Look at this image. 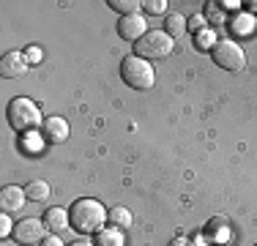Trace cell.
<instances>
[{"label": "cell", "instance_id": "obj_15", "mask_svg": "<svg viewBox=\"0 0 257 246\" xmlns=\"http://www.w3.org/2000/svg\"><path fill=\"white\" fill-rule=\"evenodd\" d=\"M107 219H109V224H115L118 230H123V227H128L132 224V213L126 211V208H109L107 211Z\"/></svg>", "mask_w": 257, "mask_h": 246}, {"label": "cell", "instance_id": "obj_23", "mask_svg": "<svg viewBox=\"0 0 257 246\" xmlns=\"http://www.w3.org/2000/svg\"><path fill=\"white\" fill-rule=\"evenodd\" d=\"M41 246H66V243L60 241V235H47L44 241H41Z\"/></svg>", "mask_w": 257, "mask_h": 246}, {"label": "cell", "instance_id": "obj_5", "mask_svg": "<svg viewBox=\"0 0 257 246\" xmlns=\"http://www.w3.org/2000/svg\"><path fill=\"white\" fill-rule=\"evenodd\" d=\"M211 52H213V63L222 66L224 71H243V66H246V52L235 39H219Z\"/></svg>", "mask_w": 257, "mask_h": 246}, {"label": "cell", "instance_id": "obj_22", "mask_svg": "<svg viewBox=\"0 0 257 246\" xmlns=\"http://www.w3.org/2000/svg\"><path fill=\"white\" fill-rule=\"evenodd\" d=\"M189 28H192V30H200V33H203V30H205V17H203V14L192 17V20H189Z\"/></svg>", "mask_w": 257, "mask_h": 246}, {"label": "cell", "instance_id": "obj_26", "mask_svg": "<svg viewBox=\"0 0 257 246\" xmlns=\"http://www.w3.org/2000/svg\"><path fill=\"white\" fill-rule=\"evenodd\" d=\"M219 6H224V9H238L241 3H238V0H235V3H232V0H224V3H219Z\"/></svg>", "mask_w": 257, "mask_h": 246}, {"label": "cell", "instance_id": "obj_2", "mask_svg": "<svg viewBox=\"0 0 257 246\" xmlns=\"http://www.w3.org/2000/svg\"><path fill=\"white\" fill-rule=\"evenodd\" d=\"M120 77H123V82L134 90H151L156 82L154 66L145 58H137V55L123 58V63H120Z\"/></svg>", "mask_w": 257, "mask_h": 246}, {"label": "cell", "instance_id": "obj_8", "mask_svg": "<svg viewBox=\"0 0 257 246\" xmlns=\"http://www.w3.org/2000/svg\"><path fill=\"white\" fill-rule=\"evenodd\" d=\"M118 33L123 36V39H128V41H140L145 33H148V22L143 20V14H128V17L120 20Z\"/></svg>", "mask_w": 257, "mask_h": 246}, {"label": "cell", "instance_id": "obj_25", "mask_svg": "<svg viewBox=\"0 0 257 246\" xmlns=\"http://www.w3.org/2000/svg\"><path fill=\"white\" fill-rule=\"evenodd\" d=\"M170 246H192V243H189L186 238H181V235H178V238H173V243H170Z\"/></svg>", "mask_w": 257, "mask_h": 246}, {"label": "cell", "instance_id": "obj_14", "mask_svg": "<svg viewBox=\"0 0 257 246\" xmlns=\"http://www.w3.org/2000/svg\"><path fill=\"white\" fill-rule=\"evenodd\" d=\"M96 246H123V232L115 227V230H99L96 232Z\"/></svg>", "mask_w": 257, "mask_h": 246}, {"label": "cell", "instance_id": "obj_27", "mask_svg": "<svg viewBox=\"0 0 257 246\" xmlns=\"http://www.w3.org/2000/svg\"><path fill=\"white\" fill-rule=\"evenodd\" d=\"M69 246H93V243H88V241H77V243H69Z\"/></svg>", "mask_w": 257, "mask_h": 246}, {"label": "cell", "instance_id": "obj_16", "mask_svg": "<svg viewBox=\"0 0 257 246\" xmlns=\"http://www.w3.org/2000/svg\"><path fill=\"white\" fill-rule=\"evenodd\" d=\"M140 0H109V9H115V11H120L123 17H128V14H137L140 11Z\"/></svg>", "mask_w": 257, "mask_h": 246}, {"label": "cell", "instance_id": "obj_12", "mask_svg": "<svg viewBox=\"0 0 257 246\" xmlns=\"http://www.w3.org/2000/svg\"><path fill=\"white\" fill-rule=\"evenodd\" d=\"M164 28H167V36H173V39H178L189 30V20L178 11H173V14H167V20H164Z\"/></svg>", "mask_w": 257, "mask_h": 246}, {"label": "cell", "instance_id": "obj_19", "mask_svg": "<svg viewBox=\"0 0 257 246\" xmlns=\"http://www.w3.org/2000/svg\"><path fill=\"white\" fill-rule=\"evenodd\" d=\"M41 58H44V49H41V47H28L25 49V60H28V63H39V60Z\"/></svg>", "mask_w": 257, "mask_h": 246}, {"label": "cell", "instance_id": "obj_11", "mask_svg": "<svg viewBox=\"0 0 257 246\" xmlns=\"http://www.w3.org/2000/svg\"><path fill=\"white\" fill-rule=\"evenodd\" d=\"M44 137L50 140V143H63V140H69V123L63 118H47L44 120Z\"/></svg>", "mask_w": 257, "mask_h": 246}, {"label": "cell", "instance_id": "obj_18", "mask_svg": "<svg viewBox=\"0 0 257 246\" xmlns=\"http://www.w3.org/2000/svg\"><path fill=\"white\" fill-rule=\"evenodd\" d=\"M143 9L148 11V14H164L167 3H164V0H148V3H143Z\"/></svg>", "mask_w": 257, "mask_h": 246}, {"label": "cell", "instance_id": "obj_20", "mask_svg": "<svg viewBox=\"0 0 257 246\" xmlns=\"http://www.w3.org/2000/svg\"><path fill=\"white\" fill-rule=\"evenodd\" d=\"M197 41H200V47H211V49H213V44H216V36H213L211 28H205L203 33L197 36Z\"/></svg>", "mask_w": 257, "mask_h": 246}, {"label": "cell", "instance_id": "obj_17", "mask_svg": "<svg viewBox=\"0 0 257 246\" xmlns=\"http://www.w3.org/2000/svg\"><path fill=\"white\" fill-rule=\"evenodd\" d=\"M252 28H254L252 17H235V20H232V30H238V33H243V36L252 33Z\"/></svg>", "mask_w": 257, "mask_h": 246}, {"label": "cell", "instance_id": "obj_13", "mask_svg": "<svg viewBox=\"0 0 257 246\" xmlns=\"http://www.w3.org/2000/svg\"><path fill=\"white\" fill-rule=\"evenodd\" d=\"M25 194H28V200H33V202H47L50 200V183L47 181H30L25 186Z\"/></svg>", "mask_w": 257, "mask_h": 246}, {"label": "cell", "instance_id": "obj_3", "mask_svg": "<svg viewBox=\"0 0 257 246\" xmlns=\"http://www.w3.org/2000/svg\"><path fill=\"white\" fill-rule=\"evenodd\" d=\"M9 123H11L14 132H33L41 123V112L30 98L17 96L9 101Z\"/></svg>", "mask_w": 257, "mask_h": 246}, {"label": "cell", "instance_id": "obj_6", "mask_svg": "<svg viewBox=\"0 0 257 246\" xmlns=\"http://www.w3.org/2000/svg\"><path fill=\"white\" fill-rule=\"evenodd\" d=\"M14 238L20 246H33V243H41L47 238V224H44V219H33V216H28V219H22V221H17L14 224Z\"/></svg>", "mask_w": 257, "mask_h": 246}, {"label": "cell", "instance_id": "obj_9", "mask_svg": "<svg viewBox=\"0 0 257 246\" xmlns=\"http://www.w3.org/2000/svg\"><path fill=\"white\" fill-rule=\"evenodd\" d=\"M25 189L20 186H3L0 189V208H3V213H14V211H22L25 208Z\"/></svg>", "mask_w": 257, "mask_h": 246}, {"label": "cell", "instance_id": "obj_7", "mask_svg": "<svg viewBox=\"0 0 257 246\" xmlns=\"http://www.w3.org/2000/svg\"><path fill=\"white\" fill-rule=\"evenodd\" d=\"M28 71V60H25V52H6L0 58V74L6 79H17Z\"/></svg>", "mask_w": 257, "mask_h": 246}, {"label": "cell", "instance_id": "obj_28", "mask_svg": "<svg viewBox=\"0 0 257 246\" xmlns=\"http://www.w3.org/2000/svg\"><path fill=\"white\" fill-rule=\"evenodd\" d=\"M249 6H252V11H254V14H257V0H252V3H249Z\"/></svg>", "mask_w": 257, "mask_h": 246}, {"label": "cell", "instance_id": "obj_1", "mask_svg": "<svg viewBox=\"0 0 257 246\" xmlns=\"http://www.w3.org/2000/svg\"><path fill=\"white\" fill-rule=\"evenodd\" d=\"M71 216V227L82 235H90V232H99L104 230V221H107V211L99 200H90V197H82L71 205L69 211Z\"/></svg>", "mask_w": 257, "mask_h": 246}, {"label": "cell", "instance_id": "obj_10", "mask_svg": "<svg viewBox=\"0 0 257 246\" xmlns=\"http://www.w3.org/2000/svg\"><path fill=\"white\" fill-rule=\"evenodd\" d=\"M44 224H47V230H50L52 235H60L66 227H71V216L63 211V208H47Z\"/></svg>", "mask_w": 257, "mask_h": 246}, {"label": "cell", "instance_id": "obj_4", "mask_svg": "<svg viewBox=\"0 0 257 246\" xmlns=\"http://www.w3.org/2000/svg\"><path fill=\"white\" fill-rule=\"evenodd\" d=\"M134 52H137V58H145V60L167 58L173 52V36H167V30H148L134 44Z\"/></svg>", "mask_w": 257, "mask_h": 246}, {"label": "cell", "instance_id": "obj_21", "mask_svg": "<svg viewBox=\"0 0 257 246\" xmlns=\"http://www.w3.org/2000/svg\"><path fill=\"white\" fill-rule=\"evenodd\" d=\"M14 235V224H11L9 213H3V219H0V238H9Z\"/></svg>", "mask_w": 257, "mask_h": 246}, {"label": "cell", "instance_id": "obj_24", "mask_svg": "<svg viewBox=\"0 0 257 246\" xmlns=\"http://www.w3.org/2000/svg\"><path fill=\"white\" fill-rule=\"evenodd\" d=\"M208 17H211V20H216V22H222V11H219L213 3H208Z\"/></svg>", "mask_w": 257, "mask_h": 246}]
</instances>
